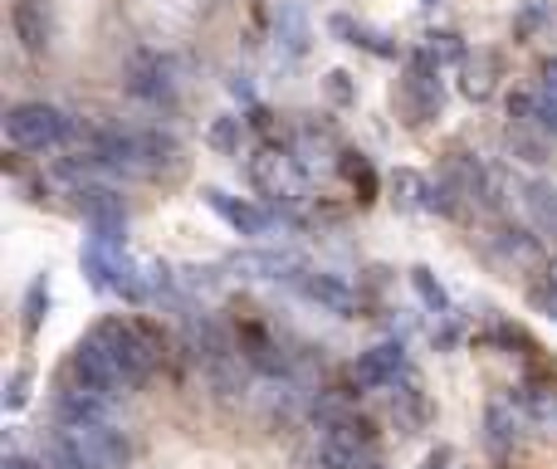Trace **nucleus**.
Here are the masks:
<instances>
[{"label": "nucleus", "mask_w": 557, "mask_h": 469, "mask_svg": "<svg viewBox=\"0 0 557 469\" xmlns=\"http://www.w3.org/2000/svg\"><path fill=\"white\" fill-rule=\"evenodd\" d=\"M460 94L470 98V103H490V98L499 94V59H494L490 49H474L460 64Z\"/></svg>", "instance_id": "nucleus-20"}, {"label": "nucleus", "mask_w": 557, "mask_h": 469, "mask_svg": "<svg viewBox=\"0 0 557 469\" xmlns=\"http://www.w3.org/2000/svg\"><path fill=\"white\" fill-rule=\"evenodd\" d=\"M240 143H245V123L240 118H215L211 127H206V147L221 157H240Z\"/></svg>", "instance_id": "nucleus-29"}, {"label": "nucleus", "mask_w": 557, "mask_h": 469, "mask_svg": "<svg viewBox=\"0 0 557 469\" xmlns=\"http://www.w3.org/2000/svg\"><path fill=\"white\" fill-rule=\"evenodd\" d=\"M523 421H529V411H523L513 396H494V402L484 406V451H490L494 460H509L513 445L523 441Z\"/></svg>", "instance_id": "nucleus-10"}, {"label": "nucleus", "mask_w": 557, "mask_h": 469, "mask_svg": "<svg viewBox=\"0 0 557 469\" xmlns=\"http://www.w3.org/2000/svg\"><path fill=\"white\" fill-rule=\"evenodd\" d=\"M450 465H455V451H450V445H435V451L421 460V469H450Z\"/></svg>", "instance_id": "nucleus-37"}, {"label": "nucleus", "mask_w": 557, "mask_h": 469, "mask_svg": "<svg viewBox=\"0 0 557 469\" xmlns=\"http://www.w3.org/2000/svg\"><path fill=\"white\" fill-rule=\"evenodd\" d=\"M411 288H416V298L425 304V313H435V318H450V288L435 279V269H425V264H416L411 274Z\"/></svg>", "instance_id": "nucleus-24"}, {"label": "nucleus", "mask_w": 557, "mask_h": 469, "mask_svg": "<svg viewBox=\"0 0 557 469\" xmlns=\"http://www.w3.org/2000/svg\"><path fill=\"white\" fill-rule=\"evenodd\" d=\"M539 88H543V94H553V98H557V54H548V59L539 64Z\"/></svg>", "instance_id": "nucleus-36"}, {"label": "nucleus", "mask_w": 557, "mask_h": 469, "mask_svg": "<svg viewBox=\"0 0 557 469\" xmlns=\"http://www.w3.org/2000/svg\"><path fill=\"white\" fill-rule=\"evenodd\" d=\"M274 45L284 49L288 59L308 54V45H313V25H308V15L294 5V0H284V5L274 10Z\"/></svg>", "instance_id": "nucleus-21"}, {"label": "nucleus", "mask_w": 557, "mask_h": 469, "mask_svg": "<svg viewBox=\"0 0 557 469\" xmlns=\"http://www.w3.org/2000/svg\"><path fill=\"white\" fill-rule=\"evenodd\" d=\"M206 206H211L215 215H221L231 231H240V235H250V239H260V235H270L274 231V211L270 206H255V201H240V196H231V192H221V186H206Z\"/></svg>", "instance_id": "nucleus-14"}, {"label": "nucleus", "mask_w": 557, "mask_h": 469, "mask_svg": "<svg viewBox=\"0 0 557 469\" xmlns=\"http://www.w3.org/2000/svg\"><path fill=\"white\" fill-rule=\"evenodd\" d=\"M5 469H39V465H35V460H25V455H10Z\"/></svg>", "instance_id": "nucleus-38"}, {"label": "nucleus", "mask_w": 557, "mask_h": 469, "mask_svg": "<svg viewBox=\"0 0 557 469\" xmlns=\"http://www.w3.org/2000/svg\"><path fill=\"white\" fill-rule=\"evenodd\" d=\"M69 133H74V123L54 103H15L5 113V143L15 152H54L69 143Z\"/></svg>", "instance_id": "nucleus-2"}, {"label": "nucleus", "mask_w": 557, "mask_h": 469, "mask_svg": "<svg viewBox=\"0 0 557 469\" xmlns=\"http://www.w3.org/2000/svg\"><path fill=\"white\" fill-rule=\"evenodd\" d=\"M69 377H74V382H84V386H94V392H103L108 402L127 396V386H123V377H117V367L108 362V353L94 343V337H84V343L69 353Z\"/></svg>", "instance_id": "nucleus-12"}, {"label": "nucleus", "mask_w": 557, "mask_h": 469, "mask_svg": "<svg viewBox=\"0 0 557 469\" xmlns=\"http://www.w3.org/2000/svg\"><path fill=\"white\" fill-rule=\"evenodd\" d=\"M490 259H499L513 274H543V269H553L548 249H543V235L523 231V225H499V231L490 235Z\"/></svg>", "instance_id": "nucleus-7"}, {"label": "nucleus", "mask_w": 557, "mask_h": 469, "mask_svg": "<svg viewBox=\"0 0 557 469\" xmlns=\"http://www.w3.org/2000/svg\"><path fill=\"white\" fill-rule=\"evenodd\" d=\"M519 201H523V211H529L533 231L543 239H557V186L553 182H523Z\"/></svg>", "instance_id": "nucleus-22"}, {"label": "nucleus", "mask_w": 557, "mask_h": 469, "mask_svg": "<svg viewBox=\"0 0 557 469\" xmlns=\"http://www.w3.org/2000/svg\"><path fill=\"white\" fill-rule=\"evenodd\" d=\"M78 421H108V396L64 377L54 386V425H78Z\"/></svg>", "instance_id": "nucleus-16"}, {"label": "nucleus", "mask_w": 557, "mask_h": 469, "mask_svg": "<svg viewBox=\"0 0 557 469\" xmlns=\"http://www.w3.org/2000/svg\"><path fill=\"white\" fill-rule=\"evenodd\" d=\"M323 88H327V98H333L337 108H352L357 103V84H352V74H343V69H333V74L323 78Z\"/></svg>", "instance_id": "nucleus-33"}, {"label": "nucleus", "mask_w": 557, "mask_h": 469, "mask_svg": "<svg viewBox=\"0 0 557 469\" xmlns=\"http://www.w3.org/2000/svg\"><path fill=\"white\" fill-rule=\"evenodd\" d=\"M294 288L308 298V304L327 308V313H337V318H357V313H362V294H357V288L347 284L343 274H327V269H308V274L298 279Z\"/></svg>", "instance_id": "nucleus-11"}, {"label": "nucleus", "mask_w": 557, "mask_h": 469, "mask_svg": "<svg viewBox=\"0 0 557 469\" xmlns=\"http://www.w3.org/2000/svg\"><path fill=\"white\" fill-rule=\"evenodd\" d=\"M304 166L294 162V157L274 152V147H264V152L250 157V182L255 192L264 196L270 206H284V201H304Z\"/></svg>", "instance_id": "nucleus-5"}, {"label": "nucleus", "mask_w": 557, "mask_h": 469, "mask_svg": "<svg viewBox=\"0 0 557 469\" xmlns=\"http://www.w3.org/2000/svg\"><path fill=\"white\" fill-rule=\"evenodd\" d=\"M548 279H553V284H557V264H553V269H548Z\"/></svg>", "instance_id": "nucleus-39"}, {"label": "nucleus", "mask_w": 557, "mask_h": 469, "mask_svg": "<svg viewBox=\"0 0 557 469\" xmlns=\"http://www.w3.org/2000/svg\"><path fill=\"white\" fill-rule=\"evenodd\" d=\"M504 147H509V157L513 162H523V166H548L553 162V137H543L539 127L509 123L504 127Z\"/></svg>", "instance_id": "nucleus-23"}, {"label": "nucleus", "mask_w": 557, "mask_h": 469, "mask_svg": "<svg viewBox=\"0 0 557 469\" xmlns=\"http://www.w3.org/2000/svg\"><path fill=\"white\" fill-rule=\"evenodd\" d=\"M45 313H49V274H39V279H29L25 304H20V333L35 337L39 323H45Z\"/></svg>", "instance_id": "nucleus-26"}, {"label": "nucleus", "mask_w": 557, "mask_h": 469, "mask_svg": "<svg viewBox=\"0 0 557 469\" xmlns=\"http://www.w3.org/2000/svg\"><path fill=\"white\" fill-rule=\"evenodd\" d=\"M25 406H29V367H20L5 382V411H25Z\"/></svg>", "instance_id": "nucleus-34"}, {"label": "nucleus", "mask_w": 557, "mask_h": 469, "mask_svg": "<svg viewBox=\"0 0 557 469\" xmlns=\"http://www.w3.org/2000/svg\"><path fill=\"white\" fill-rule=\"evenodd\" d=\"M367 469H386V465H382V460H376V465H367Z\"/></svg>", "instance_id": "nucleus-40"}, {"label": "nucleus", "mask_w": 557, "mask_h": 469, "mask_svg": "<svg viewBox=\"0 0 557 469\" xmlns=\"http://www.w3.org/2000/svg\"><path fill=\"white\" fill-rule=\"evenodd\" d=\"M137 133H143V147L152 157V172H166V166L182 162V143L172 133H162V127H137Z\"/></svg>", "instance_id": "nucleus-28"}, {"label": "nucleus", "mask_w": 557, "mask_h": 469, "mask_svg": "<svg viewBox=\"0 0 557 469\" xmlns=\"http://www.w3.org/2000/svg\"><path fill=\"white\" fill-rule=\"evenodd\" d=\"M59 431L69 435V445L94 469H127V460H133V445L113 421H78V425H59Z\"/></svg>", "instance_id": "nucleus-4"}, {"label": "nucleus", "mask_w": 557, "mask_h": 469, "mask_svg": "<svg viewBox=\"0 0 557 469\" xmlns=\"http://www.w3.org/2000/svg\"><path fill=\"white\" fill-rule=\"evenodd\" d=\"M425 49H431L441 64H465V59H470V49L460 45L455 29H431V35H425Z\"/></svg>", "instance_id": "nucleus-32"}, {"label": "nucleus", "mask_w": 557, "mask_h": 469, "mask_svg": "<svg viewBox=\"0 0 557 469\" xmlns=\"http://www.w3.org/2000/svg\"><path fill=\"white\" fill-rule=\"evenodd\" d=\"M45 465H49V469H94V465L84 460V455L74 451V445H69V435L59 431V425L49 431V441H45Z\"/></svg>", "instance_id": "nucleus-31"}, {"label": "nucleus", "mask_w": 557, "mask_h": 469, "mask_svg": "<svg viewBox=\"0 0 557 469\" xmlns=\"http://www.w3.org/2000/svg\"><path fill=\"white\" fill-rule=\"evenodd\" d=\"M396 108H401V118H406L411 127H421V123H431V118H441V108H445L441 78L406 69V78L396 84Z\"/></svg>", "instance_id": "nucleus-15"}, {"label": "nucleus", "mask_w": 557, "mask_h": 469, "mask_svg": "<svg viewBox=\"0 0 557 469\" xmlns=\"http://www.w3.org/2000/svg\"><path fill=\"white\" fill-rule=\"evenodd\" d=\"M225 88H231V98H240V103L255 108V78L250 74H240V69H235V74L225 78Z\"/></svg>", "instance_id": "nucleus-35"}, {"label": "nucleus", "mask_w": 557, "mask_h": 469, "mask_svg": "<svg viewBox=\"0 0 557 469\" xmlns=\"http://www.w3.org/2000/svg\"><path fill=\"white\" fill-rule=\"evenodd\" d=\"M10 29H15V39H20L25 54L45 59L59 39L54 5H49V0H15V5H10Z\"/></svg>", "instance_id": "nucleus-8"}, {"label": "nucleus", "mask_w": 557, "mask_h": 469, "mask_svg": "<svg viewBox=\"0 0 557 469\" xmlns=\"http://www.w3.org/2000/svg\"><path fill=\"white\" fill-rule=\"evenodd\" d=\"M235 343H240L245 367H255V372H264V377H288V372H294V357L284 353V343H278L270 328L240 323V328H235Z\"/></svg>", "instance_id": "nucleus-13"}, {"label": "nucleus", "mask_w": 557, "mask_h": 469, "mask_svg": "<svg viewBox=\"0 0 557 469\" xmlns=\"http://www.w3.org/2000/svg\"><path fill=\"white\" fill-rule=\"evenodd\" d=\"M509 123L539 127L543 137H557V98L543 94L539 84H533V88H513V94H509Z\"/></svg>", "instance_id": "nucleus-18"}, {"label": "nucleus", "mask_w": 557, "mask_h": 469, "mask_svg": "<svg viewBox=\"0 0 557 469\" xmlns=\"http://www.w3.org/2000/svg\"><path fill=\"white\" fill-rule=\"evenodd\" d=\"M337 172H343L347 182L362 192V201H372V196H376V172H372V162H367L362 152H337Z\"/></svg>", "instance_id": "nucleus-30"}, {"label": "nucleus", "mask_w": 557, "mask_h": 469, "mask_svg": "<svg viewBox=\"0 0 557 469\" xmlns=\"http://www.w3.org/2000/svg\"><path fill=\"white\" fill-rule=\"evenodd\" d=\"M88 337L108 353V362L117 367L127 392H137V386L162 367V337H157L147 323H137V318H98Z\"/></svg>", "instance_id": "nucleus-1"}, {"label": "nucleus", "mask_w": 557, "mask_h": 469, "mask_svg": "<svg viewBox=\"0 0 557 469\" xmlns=\"http://www.w3.org/2000/svg\"><path fill=\"white\" fill-rule=\"evenodd\" d=\"M127 94L147 108H162V113L176 108V78H172V69H166V59L137 54L133 69H127Z\"/></svg>", "instance_id": "nucleus-9"}, {"label": "nucleus", "mask_w": 557, "mask_h": 469, "mask_svg": "<svg viewBox=\"0 0 557 469\" xmlns=\"http://www.w3.org/2000/svg\"><path fill=\"white\" fill-rule=\"evenodd\" d=\"M386 402H392V421L401 425L406 435H421L425 431V421H431V402H425V392H421V377H416V367L392 386V392H386Z\"/></svg>", "instance_id": "nucleus-17"}, {"label": "nucleus", "mask_w": 557, "mask_h": 469, "mask_svg": "<svg viewBox=\"0 0 557 469\" xmlns=\"http://www.w3.org/2000/svg\"><path fill=\"white\" fill-rule=\"evenodd\" d=\"M74 201H78V211H84V221L94 225V235H103V239L127 235V201H123V192H113L108 182H78Z\"/></svg>", "instance_id": "nucleus-6"}, {"label": "nucleus", "mask_w": 557, "mask_h": 469, "mask_svg": "<svg viewBox=\"0 0 557 469\" xmlns=\"http://www.w3.org/2000/svg\"><path fill=\"white\" fill-rule=\"evenodd\" d=\"M425 5H435V0H425Z\"/></svg>", "instance_id": "nucleus-41"}, {"label": "nucleus", "mask_w": 557, "mask_h": 469, "mask_svg": "<svg viewBox=\"0 0 557 469\" xmlns=\"http://www.w3.org/2000/svg\"><path fill=\"white\" fill-rule=\"evenodd\" d=\"M406 372H411L406 343H401V337H386V343L357 353V362L347 367V382H352L357 392H392V386L401 382Z\"/></svg>", "instance_id": "nucleus-3"}, {"label": "nucleus", "mask_w": 557, "mask_h": 469, "mask_svg": "<svg viewBox=\"0 0 557 469\" xmlns=\"http://www.w3.org/2000/svg\"><path fill=\"white\" fill-rule=\"evenodd\" d=\"M553 15H557L553 0H523L519 15H513V39H519V45H529L533 35H543V29L553 25Z\"/></svg>", "instance_id": "nucleus-27"}, {"label": "nucleus", "mask_w": 557, "mask_h": 469, "mask_svg": "<svg viewBox=\"0 0 557 469\" xmlns=\"http://www.w3.org/2000/svg\"><path fill=\"white\" fill-rule=\"evenodd\" d=\"M327 35H337L343 45H357V49H367V54H376V59H396L401 54V45L396 39H386L382 29H372V25H362V20H352V15H327Z\"/></svg>", "instance_id": "nucleus-19"}, {"label": "nucleus", "mask_w": 557, "mask_h": 469, "mask_svg": "<svg viewBox=\"0 0 557 469\" xmlns=\"http://www.w3.org/2000/svg\"><path fill=\"white\" fill-rule=\"evenodd\" d=\"M425 192H431V176L411 172V166H396L392 172V206H401V211H425Z\"/></svg>", "instance_id": "nucleus-25"}]
</instances>
